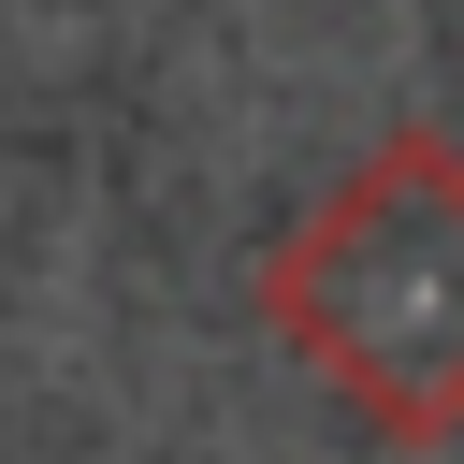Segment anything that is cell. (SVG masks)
I'll list each match as a JSON object with an SVG mask.
<instances>
[{
	"instance_id": "6da1fadb",
	"label": "cell",
	"mask_w": 464,
	"mask_h": 464,
	"mask_svg": "<svg viewBox=\"0 0 464 464\" xmlns=\"http://www.w3.org/2000/svg\"><path fill=\"white\" fill-rule=\"evenodd\" d=\"M276 319H304V348L406 420L464 406V160L435 130L377 145L276 261Z\"/></svg>"
}]
</instances>
